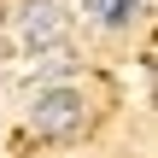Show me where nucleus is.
<instances>
[{
    "mask_svg": "<svg viewBox=\"0 0 158 158\" xmlns=\"http://www.w3.org/2000/svg\"><path fill=\"white\" fill-rule=\"evenodd\" d=\"M29 129H35L41 141H70V135H82V129H88V100H82V88H70V82L41 88L35 106H29Z\"/></svg>",
    "mask_w": 158,
    "mask_h": 158,
    "instance_id": "f257e3e1",
    "label": "nucleus"
},
{
    "mask_svg": "<svg viewBox=\"0 0 158 158\" xmlns=\"http://www.w3.org/2000/svg\"><path fill=\"white\" fill-rule=\"evenodd\" d=\"M23 41L29 47H59L64 41V6H53V0H41V6H23Z\"/></svg>",
    "mask_w": 158,
    "mask_h": 158,
    "instance_id": "f03ea898",
    "label": "nucleus"
},
{
    "mask_svg": "<svg viewBox=\"0 0 158 158\" xmlns=\"http://www.w3.org/2000/svg\"><path fill=\"white\" fill-rule=\"evenodd\" d=\"M88 12H94L100 29H129L141 18V0H88Z\"/></svg>",
    "mask_w": 158,
    "mask_h": 158,
    "instance_id": "7ed1b4c3",
    "label": "nucleus"
}]
</instances>
